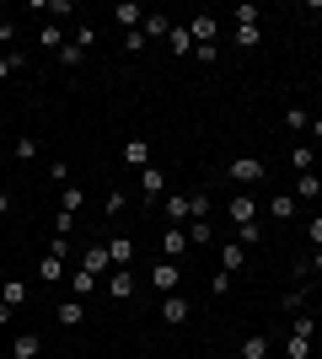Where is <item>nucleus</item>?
Here are the masks:
<instances>
[{"instance_id":"obj_41","label":"nucleus","mask_w":322,"mask_h":359,"mask_svg":"<svg viewBox=\"0 0 322 359\" xmlns=\"http://www.w3.org/2000/svg\"><path fill=\"white\" fill-rule=\"evenodd\" d=\"M70 231H76V215L60 210V215H54V236H70Z\"/></svg>"},{"instance_id":"obj_10","label":"nucleus","mask_w":322,"mask_h":359,"mask_svg":"<svg viewBox=\"0 0 322 359\" xmlns=\"http://www.w3.org/2000/svg\"><path fill=\"white\" fill-rule=\"evenodd\" d=\"M107 247V263H113V269H129V263H135V241L129 236H113V241H102Z\"/></svg>"},{"instance_id":"obj_23","label":"nucleus","mask_w":322,"mask_h":359,"mask_svg":"<svg viewBox=\"0 0 322 359\" xmlns=\"http://www.w3.org/2000/svg\"><path fill=\"white\" fill-rule=\"evenodd\" d=\"M167 48L177 54V60H194V38H188V27H172L167 32Z\"/></svg>"},{"instance_id":"obj_25","label":"nucleus","mask_w":322,"mask_h":359,"mask_svg":"<svg viewBox=\"0 0 322 359\" xmlns=\"http://www.w3.org/2000/svg\"><path fill=\"white\" fill-rule=\"evenodd\" d=\"M183 231H188V247H210V241H215V231H210V220H188V225H183Z\"/></svg>"},{"instance_id":"obj_40","label":"nucleus","mask_w":322,"mask_h":359,"mask_svg":"<svg viewBox=\"0 0 322 359\" xmlns=\"http://www.w3.org/2000/svg\"><path fill=\"white\" fill-rule=\"evenodd\" d=\"M210 295H215V300H220V295H231V273H226V269H220V273L210 279Z\"/></svg>"},{"instance_id":"obj_38","label":"nucleus","mask_w":322,"mask_h":359,"mask_svg":"<svg viewBox=\"0 0 322 359\" xmlns=\"http://www.w3.org/2000/svg\"><path fill=\"white\" fill-rule=\"evenodd\" d=\"M70 285H76V300H86V295H92V290H97V279H92V273H70Z\"/></svg>"},{"instance_id":"obj_44","label":"nucleus","mask_w":322,"mask_h":359,"mask_svg":"<svg viewBox=\"0 0 322 359\" xmlns=\"http://www.w3.org/2000/svg\"><path fill=\"white\" fill-rule=\"evenodd\" d=\"M307 236H311V247H322V215H311V225H307Z\"/></svg>"},{"instance_id":"obj_17","label":"nucleus","mask_w":322,"mask_h":359,"mask_svg":"<svg viewBox=\"0 0 322 359\" xmlns=\"http://www.w3.org/2000/svg\"><path fill=\"white\" fill-rule=\"evenodd\" d=\"M140 32H145V43H161V38H167V32H172V22H167V16H161V11H145V22H140Z\"/></svg>"},{"instance_id":"obj_43","label":"nucleus","mask_w":322,"mask_h":359,"mask_svg":"<svg viewBox=\"0 0 322 359\" xmlns=\"http://www.w3.org/2000/svg\"><path fill=\"white\" fill-rule=\"evenodd\" d=\"M0 43H6V54H11V43H16V22H0Z\"/></svg>"},{"instance_id":"obj_20","label":"nucleus","mask_w":322,"mask_h":359,"mask_svg":"<svg viewBox=\"0 0 322 359\" xmlns=\"http://www.w3.org/2000/svg\"><path fill=\"white\" fill-rule=\"evenodd\" d=\"M38 279H43V285H60V279H70V273H65V257L43 252V263H38Z\"/></svg>"},{"instance_id":"obj_48","label":"nucleus","mask_w":322,"mask_h":359,"mask_svg":"<svg viewBox=\"0 0 322 359\" xmlns=\"http://www.w3.org/2000/svg\"><path fill=\"white\" fill-rule=\"evenodd\" d=\"M16 316V306H6V300H0V327H6V322H11Z\"/></svg>"},{"instance_id":"obj_19","label":"nucleus","mask_w":322,"mask_h":359,"mask_svg":"<svg viewBox=\"0 0 322 359\" xmlns=\"http://www.w3.org/2000/svg\"><path fill=\"white\" fill-rule=\"evenodd\" d=\"M242 263H247V247H242V241H226V247H220V269L242 273Z\"/></svg>"},{"instance_id":"obj_21","label":"nucleus","mask_w":322,"mask_h":359,"mask_svg":"<svg viewBox=\"0 0 322 359\" xmlns=\"http://www.w3.org/2000/svg\"><path fill=\"white\" fill-rule=\"evenodd\" d=\"M65 43H70V38H65V27H60V22H48V27L38 32V48H43V54H60Z\"/></svg>"},{"instance_id":"obj_6","label":"nucleus","mask_w":322,"mask_h":359,"mask_svg":"<svg viewBox=\"0 0 322 359\" xmlns=\"http://www.w3.org/2000/svg\"><path fill=\"white\" fill-rule=\"evenodd\" d=\"M188 316H194V300H188L183 290H177V295H161V322H167V327H183Z\"/></svg>"},{"instance_id":"obj_30","label":"nucleus","mask_w":322,"mask_h":359,"mask_svg":"<svg viewBox=\"0 0 322 359\" xmlns=\"http://www.w3.org/2000/svg\"><path fill=\"white\" fill-rule=\"evenodd\" d=\"M285 129H290V135H307V129H311V113H307V107H290V113H285Z\"/></svg>"},{"instance_id":"obj_39","label":"nucleus","mask_w":322,"mask_h":359,"mask_svg":"<svg viewBox=\"0 0 322 359\" xmlns=\"http://www.w3.org/2000/svg\"><path fill=\"white\" fill-rule=\"evenodd\" d=\"M60 65H65V70H76V65H86V54H81L76 43H65V48H60Z\"/></svg>"},{"instance_id":"obj_12","label":"nucleus","mask_w":322,"mask_h":359,"mask_svg":"<svg viewBox=\"0 0 322 359\" xmlns=\"http://www.w3.org/2000/svg\"><path fill=\"white\" fill-rule=\"evenodd\" d=\"M295 215H301V198L295 194H274L269 198V220H295Z\"/></svg>"},{"instance_id":"obj_18","label":"nucleus","mask_w":322,"mask_h":359,"mask_svg":"<svg viewBox=\"0 0 322 359\" xmlns=\"http://www.w3.org/2000/svg\"><path fill=\"white\" fill-rule=\"evenodd\" d=\"M123 166L145 172V166H151V145H145V140H129V145H123Z\"/></svg>"},{"instance_id":"obj_46","label":"nucleus","mask_w":322,"mask_h":359,"mask_svg":"<svg viewBox=\"0 0 322 359\" xmlns=\"http://www.w3.org/2000/svg\"><path fill=\"white\" fill-rule=\"evenodd\" d=\"M307 269H311V273H322V247H317V252L307 257Z\"/></svg>"},{"instance_id":"obj_45","label":"nucleus","mask_w":322,"mask_h":359,"mask_svg":"<svg viewBox=\"0 0 322 359\" xmlns=\"http://www.w3.org/2000/svg\"><path fill=\"white\" fill-rule=\"evenodd\" d=\"M307 135H311V140H317V145H322V113H317V118H311V129H307Z\"/></svg>"},{"instance_id":"obj_28","label":"nucleus","mask_w":322,"mask_h":359,"mask_svg":"<svg viewBox=\"0 0 322 359\" xmlns=\"http://www.w3.org/2000/svg\"><path fill=\"white\" fill-rule=\"evenodd\" d=\"M38 150H43V145H38V140H32V135H22V140H16V145H11V156H16V161H22V166H27V161H38Z\"/></svg>"},{"instance_id":"obj_36","label":"nucleus","mask_w":322,"mask_h":359,"mask_svg":"<svg viewBox=\"0 0 322 359\" xmlns=\"http://www.w3.org/2000/svg\"><path fill=\"white\" fill-rule=\"evenodd\" d=\"M285 311H307V285H295V290H285Z\"/></svg>"},{"instance_id":"obj_13","label":"nucleus","mask_w":322,"mask_h":359,"mask_svg":"<svg viewBox=\"0 0 322 359\" xmlns=\"http://www.w3.org/2000/svg\"><path fill=\"white\" fill-rule=\"evenodd\" d=\"M43 354V338H38V332H16L11 338V359H38Z\"/></svg>"},{"instance_id":"obj_47","label":"nucleus","mask_w":322,"mask_h":359,"mask_svg":"<svg viewBox=\"0 0 322 359\" xmlns=\"http://www.w3.org/2000/svg\"><path fill=\"white\" fill-rule=\"evenodd\" d=\"M6 215H11V194H6V188H0V220H6Z\"/></svg>"},{"instance_id":"obj_42","label":"nucleus","mask_w":322,"mask_h":359,"mask_svg":"<svg viewBox=\"0 0 322 359\" xmlns=\"http://www.w3.org/2000/svg\"><path fill=\"white\" fill-rule=\"evenodd\" d=\"M123 204H129V198H123V188H113V194H107V215H123Z\"/></svg>"},{"instance_id":"obj_9","label":"nucleus","mask_w":322,"mask_h":359,"mask_svg":"<svg viewBox=\"0 0 322 359\" xmlns=\"http://www.w3.org/2000/svg\"><path fill=\"white\" fill-rule=\"evenodd\" d=\"M183 252H188V231L167 225V231H161V257H167V263H183Z\"/></svg>"},{"instance_id":"obj_2","label":"nucleus","mask_w":322,"mask_h":359,"mask_svg":"<svg viewBox=\"0 0 322 359\" xmlns=\"http://www.w3.org/2000/svg\"><path fill=\"white\" fill-rule=\"evenodd\" d=\"M226 177H231V182H242L247 194H253V188H258V182H263V177H269V166H263V161H258V156H236V161H231V166H226Z\"/></svg>"},{"instance_id":"obj_1","label":"nucleus","mask_w":322,"mask_h":359,"mask_svg":"<svg viewBox=\"0 0 322 359\" xmlns=\"http://www.w3.org/2000/svg\"><path fill=\"white\" fill-rule=\"evenodd\" d=\"M258 6H236V48H258L263 43V22Z\"/></svg>"},{"instance_id":"obj_37","label":"nucleus","mask_w":322,"mask_h":359,"mask_svg":"<svg viewBox=\"0 0 322 359\" xmlns=\"http://www.w3.org/2000/svg\"><path fill=\"white\" fill-rule=\"evenodd\" d=\"M188 215H194V220H210V194H188Z\"/></svg>"},{"instance_id":"obj_3","label":"nucleus","mask_w":322,"mask_h":359,"mask_svg":"<svg viewBox=\"0 0 322 359\" xmlns=\"http://www.w3.org/2000/svg\"><path fill=\"white\" fill-rule=\"evenodd\" d=\"M145 285H151L156 295H177V285H183V263H167V257H161V263L145 273Z\"/></svg>"},{"instance_id":"obj_27","label":"nucleus","mask_w":322,"mask_h":359,"mask_svg":"<svg viewBox=\"0 0 322 359\" xmlns=\"http://www.w3.org/2000/svg\"><path fill=\"white\" fill-rule=\"evenodd\" d=\"M27 65H32V60H27V54H16V48H11V54H0V81H11V75L27 70Z\"/></svg>"},{"instance_id":"obj_26","label":"nucleus","mask_w":322,"mask_h":359,"mask_svg":"<svg viewBox=\"0 0 322 359\" xmlns=\"http://www.w3.org/2000/svg\"><path fill=\"white\" fill-rule=\"evenodd\" d=\"M32 11H48L54 22H65V16H76V6L70 0H32Z\"/></svg>"},{"instance_id":"obj_15","label":"nucleus","mask_w":322,"mask_h":359,"mask_svg":"<svg viewBox=\"0 0 322 359\" xmlns=\"http://www.w3.org/2000/svg\"><path fill=\"white\" fill-rule=\"evenodd\" d=\"M54 322H60V327H81V322H86V300H60Z\"/></svg>"},{"instance_id":"obj_33","label":"nucleus","mask_w":322,"mask_h":359,"mask_svg":"<svg viewBox=\"0 0 322 359\" xmlns=\"http://www.w3.org/2000/svg\"><path fill=\"white\" fill-rule=\"evenodd\" d=\"M81 204H86V188H65V194H60V210L65 215H81Z\"/></svg>"},{"instance_id":"obj_35","label":"nucleus","mask_w":322,"mask_h":359,"mask_svg":"<svg viewBox=\"0 0 322 359\" xmlns=\"http://www.w3.org/2000/svg\"><path fill=\"white\" fill-rule=\"evenodd\" d=\"M285 359H311V338H295V332H290V344H285Z\"/></svg>"},{"instance_id":"obj_34","label":"nucleus","mask_w":322,"mask_h":359,"mask_svg":"<svg viewBox=\"0 0 322 359\" xmlns=\"http://www.w3.org/2000/svg\"><path fill=\"white\" fill-rule=\"evenodd\" d=\"M70 43H76L81 54H92V43H97V27H92V22H81V27H76V38H70Z\"/></svg>"},{"instance_id":"obj_22","label":"nucleus","mask_w":322,"mask_h":359,"mask_svg":"<svg viewBox=\"0 0 322 359\" xmlns=\"http://www.w3.org/2000/svg\"><path fill=\"white\" fill-rule=\"evenodd\" d=\"M295 198H317L322 204V172H301L295 177Z\"/></svg>"},{"instance_id":"obj_8","label":"nucleus","mask_w":322,"mask_h":359,"mask_svg":"<svg viewBox=\"0 0 322 359\" xmlns=\"http://www.w3.org/2000/svg\"><path fill=\"white\" fill-rule=\"evenodd\" d=\"M81 273H92V279H102V273H113V263H107V247H102V241H92V247L81 252Z\"/></svg>"},{"instance_id":"obj_7","label":"nucleus","mask_w":322,"mask_h":359,"mask_svg":"<svg viewBox=\"0 0 322 359\" xmlns=\"http://www.w3.org/2000/svg\"><path fill=\"white\" fill-rule=\"evenodd\" d=\"M183 27H188V38H194V48H210L215 38H220V22H215V16H188Z\"/></svg>"},{"instance_id":"obj_14","label":"nucleus","mask_w":322,"mask_h":359,"mask_svg":"<svg viewBox=\"0 0 322 359\" xmlns=\"http://www.w3.org/2000/svg\"><path fill=\"white\" fill-rule=\"evenodd\" d=\"M161 210H167V225H177V231L194 220V215H188V194H167V204H161Z\"/></svg>"},{"instance_id":"obj_29","label":"nucleus","mask_w":322,"mask_h":359,"mask_svg":"<svg viewBox=\"0 0 322 359\" xmlns=\"http://www.w3.org/2000/svg\"><path fill=\"white\" fill-rule=\"evenodd\" d=\"M242 359H269V338H263V332H247V344H242Z\"/></svg>"},{"instance_id":"obj_5","label":"nucleus","mask_w":322,"mask_h":359,"mask_svg":"<svg viewBox=\"0 0 322 359\" xmlns=\"http://www.w3.org/2000/svg\"><path fill=\"white\" fill-rule=\"evenodd\" d=\"M135 290H140V279L129 269H113V273H107V295H113V306H129Z\"/></svg>"},{"instance_id":"obj_16","label":"nucleus","mask_w":322,"mask_h":359,"mask_svg":"<svg viewBox=\"0 0 322 359\" xmlns=\"http://www.w3.org/2000/svg\"><path fill=\"white\" fill-rule=\"evenodd\" d=\"M119 27H129V32H140V22H145V6H140V0H119Z\"/></svg>"},{"instance_id":"obj_24","label":"nucleus","mask_w":322,"mask_h":359,"mask_svg":"<svg viewBox=\"0 0 322 359\" xmlns=\"http://www.w3.org/2000/svg\"><path fill=\"white\" fill-rule=\"evenodd\" d=\"M290 166H295V177H301V172H317V150L311 145H290Z\"/></svg>"},{"instance_id":"obj_11","label":"nucleus","mask_w":322,"mask_h":359,"mask_svg":"<svg viewBox=\"0 0 322 359\" xmlns=\"http://www.w3.org/2000/svg\"><path fill=\"white\" fill-rule=\"evenodd\" d=\"M161 188H167L161 166H145V172H140V198H145V204H156V198H161Z\"/></svg>"},{"instance_id":"obj_31","label":"nucleus","mask_w":322,"mask_h":359,"mask_svg":"<svg viewBox=\"0 0 322 359\" xmlns=\"http://www.w3.org/2000/svg\"><path fill=\"white\" fill-rule=\"evenodd\" d=\"M290 332H295V338H317V316L295 311V316H290Z\"/></svg>"},{"instance_id":"obj_32","label":"nucleus","mask_w":322,"mask_h":359,"mask_svg":"<svg viewBox=\"0 0 322 359\" xmlns=\"http://www.w3.org/2000/svg\"><path fill=\"white\" fill-rule=\"evenodd\" d=\"M0 300H6V306H22V300H27V285H22V279H6V285H0Z\"/></svg>"},{"instance_id":"obj_4","label":"nucleus","mask_w":322,"mask_h":359,"mask_svg":"<svg viewBox=\"0 0 322 359\" xmlns=\"http://www.w3.org/2000/svg\"><path fill=\"white\" fill-rule=\"evenodd\" d=\"M226 215H231V225H236V231H247V225H258V198H253V194H231Z\"/></svg>"}]
</instances>
